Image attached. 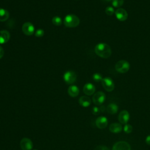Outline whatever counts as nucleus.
Returning a JSON list of instances; mask_svg holds the SVG:
<instances>
[{
	"label": "nucleus",
	"instance_id": "nucleus-32",
	"mask_svg": "<svg viewBox=\"0 0 150 150\" xmlns=\"http://www.w3.org/2000/svg\"><path fill=\"white\" fill-rule=\"evenodd\" d=\"M33 150H38V149H33Z\"/></svg>",
	"mask_w": 150,
	"mask_h": 150
},
{
	"label": "nucleus",
	"instance_id": "nucleus-31",
	"mask_svg": "<svg viewBox=\"0 0 150 150\" xmlns=\"http://www.w3.org/2000/svg\"><path fill=\"white\" fill-rule=\"evenodd\" d=\"M102 1H104V2H112V0H102Z\"/></svg>",
	"mask_w": 150,
	"mask_h": 150
},
{
	"label": "nucleus",
	"instance_id": "nucleus-26",
	"mask_svg": "<svg viewBox=\"0 0 150 150\" xmlns=\"http://www.w3.org/2000/svg\"><path fill=\"white\" fill-rule=\"evenodd\" d=\"M92 113L93 114L95 115H98L100 113V108L97 107H93V108H92Z\"/></svg>",
	"mask_w": 150,
	"mask_h": 150
},
{
	"label": "nucleus",
	"instance_id": "nucleus-21",
	"mask_svg": "<svg viewBox=\"0 0 150 150\" xmlns=\"http://www.w3.org/2000/svg\"><path fill=\"white\" fill-rule=\"evenodd\" d=\"M124 2V0H112V5L114 7L120 8Z\"/></svg>",
	"mask_w": 150,
	"mask_h": 150
},
{
	"label": "nucleus",
	"instance_id": "nucleus-13",
	"mask_svg": "<svg viewBox=\"0 0 150 150\" xmlns=\"http://www.w3.org/2000/svg\"><path fill=\"white\" fill-rule=\"evenodd\" d=\"M96 91L95 86L91 83H86L83 87V92L87 96H91Z\"/></svg>",
	"mask_w": 150,
	"mask_h": 150
},
{
	"label": "nucleus",
	"instance_id": "nucleus-12",
	"mask_svg": "<svg viewBox=\"0 0 150 150\" xmlns=\"http://www.w3.org/2000/svg\"><path fill=\"white\" fill-rule=\"evenodd\" d=\"M129 120V114L127 110L121 111L118 115V121L122 124H127Z\"/></svg>",
	"mask_w": 150,
	"mask_h": 150
},
{
	"label": "nucleus",
	"instance_id": "nucleus-6",
	"mask_svg": "<svg viewBox=\"0 0 150 150\" xmlns=\"http://www.w3.org/2000/svg\"><path fill=\"white\" fill-rule=\"evenodd\" d=\"M105 100V95L102 91L96 93L93 96V101L97 105H101Z\"/></svg>",
	"mask_w": 150,
	"mask_h": 150
},
{
	"label": "nucleus",
	"instance_id": "nucleus-25",
	"mask_svg": "<svg viewBox=\"0 0 150 150\" xmlns=\"http://www.w3.org/2000/svg\"><path fill=\"white\" fill-rule=\"evenodd\" d=\"M44 30L42 29H39L38 30H36L35 33V36L38 37V38H41L44 35Z\"/></svg>",
	"mask_w": 150,
	"mask_h": 150
},
{
	"label": "nucleus",
	"instance_id": "nucleus-5",
	"mask_svg": "<svg viewBox=\"0 0 150 150\" xmlns=\"http://www.w3.org/2000/svg\"><path fill=\"white\" fill-rule=\"evenodd\" d=\"M101 82L102 86L106 91L110 92L114 89V83L110 77L103 78Z\"/></svg>",
	"mask_w": 150,
	"mask_h": 150
},
{
	"label": "nucleus",
	"instance_id": "nucleus-29",
	"mask_svg": "<svg viewBox=\"0 0 150 150\" xmlns=\"http://www.w3.org/2000/svg\"><path fill=\"white\" fill-rule=\"evenodd\" d=\"M145 142L146 144L150 145V135H148L145 138Z\"/></svg>",
	"mask_w": 150,
	"mask_h": 150
},
{
	"label": "nucleus",
	"instance_id": "nucleus-10",
	"mask_svg": "<svg viewBox=\"0 0 150 150\" xmlns=\"http://www.w3.org/2000/svg\"><path fill=\"white\" fill-rule=\"evenodd\" d=\"M115 16L120 21H125L128 18V13L127 11L123 8H118L115 12Z\"/></svg>",
	"mask_w": 150,
	"mask_h": 150
},
{
	"label": "nucleus",
	"instance_id": "nucleus-24",
	"mask_svg": "<svg viewBox=\"0 0 150 150\" xmlns=\"http://www.w3.org/2000/svg\"><path fill=\"white\" fill-rule=\"evenodd\" d=\"M105 13L109 16H111L114 13V9L112 6H108L105 10Z\"/></svg>",
	"mask_w": 150,
	"mask_h": 150
},
{
	"label": "nucleus",
	"instance_id": "nucleus-14",
	"mask_svg": "<svg viewBox=\"0 0 150 150\" xmlns=\"http://www.w3.org/2000/svg\"><path fill=\"white\" fill-rule=\"evenodd\" d=\"M10 39V33L6 30H0V44L6 43Z\"/></svg>",
	"mask_w": 150,
	"mask_h": 150
},
{
	"label": "nucleus",
	"instance_id": "nucleus-7",
	"mask_svg": "<svg viewBox=\"0 0 150 150\" xmlns=\"http://www.w3.org/2000/svg\"><path fill=\"white\" fill-rule=\"evenodd\" d=\"M22 30L25 35L30 36L32 35L35 32V27L32 23L27 22L24 23L22 25Z\"/></svg>",
	"mask_w": 150,
	"mask_h": 150
},
{
	"label": "nucleus",
	"instance_id": "nucleus-17",
	"mask_svg": "<svg viewBox=\"0 0 150 150\" xmlns=\"http://www.w3.org/2000/svg\"><path fill=\"white\" fill-rule=\"evenodd\" d=\"M79 104L83 107H87L91 104V100L87 96H81L79 100Z\"/></svg>",
	"mask_w": 150,
	"mask_h": 150
},
{
	"label": "nucleus",
	"instance_id": "nucleus-23",
	"mask_svg": "<svg viewBox=\"0 0 150 150\" xmlns=\"http://www.w3.org/2000/svg\"><path fill=\"white\" fill-rule=\"evenodd\" d=\"M124 131L127 134H129L132 131V127L129 124H125L124 127Z\"/></svg>",
	"mask_w": 150,
	"mask_h": 150
},
{
	"label": "nucleus",
	"instance_id": "nucleus-18",
	"mask_svg": "<svg viewBox=\"0 0 150 150\" xmlns=\"http://www.w3.org/2000/svg\"><path fill=\"white\" fill-rule=\"evenodd\" d=\"M106 110L110 114H115L118 110V106L115 103H110L107 105Z\"/></svg>",
	"mask_w": 150,
	"mask_h": 150
},
{
	"label": "nucleus",
	"instance_id": "nucleus-15",
	"mask_svg": "<svg viewBox=\"0 0 150 150\" xmlns=\"http://www.w3.org/2000/svg\"><path fill=\"white\" fill-rule=\"evenodd\" d=\"M67 92L70 96L72 97H76L79 94V88L77 86L75 85H72L69 86L67 90Z\"/></svg>",
	"mask_w": 150,
	"mask_h": 150
},
{
	"label": "nucleus",
	"instance_id": "nucleus-20",
	"mask_svg": "<svg viewBox=\"0 0 150 150\" xmlns=\"http://www.w3.org/2000/svg\"><path fill=\"white\" fill-rule=\"evenodd\" d=\"M52 23L55 26H60L62 24V19L60 17L58 16H54L52 18Z\"/></svg>",
	"mask_w": 150,
	"mask_h": 150
},
{
	"label": "nucleus",
	"instance_id": "nucleus-4",
	"mask_svg": "<svg viewBox=\"0 0 150 150\" xmlns=\"http://www.w3.org/2000/svg\"><path fill=\"white\" fill-rule=\"evenodd\" d=\"M77 78L76 73L73 71H67L63 74V79L66 83L68 84H71L74 83Z\"/></svg>",
	"mask_w": 150,
	"mask_h": 150
},
{
	"label": "nucleus",
	"instance_id": "nucleus-28",
	"mask_svg": "<svg viewBox=\"0 0 150 150\" xmlns=\"http://www.w3.org/2000/svg\"><path fill=\"white\" fill-rule=\"evenodd\" d=\"M4 49L2 48V47L0 45V59L3 57L4 56Z\"/></svg>",
	"mask_w": 150,
	"mask_h": 150
},
{
	"label": "nucleus",
	"instance_id": "nucleus-11",
	"mask_svg": "<svg viewBox=\"0 0 150 150\" xmlns=\"http://www.w3.org/2000/svg\"><path fill=\"white\" fill-rule=\"evenodd\" d=\"M96 125L97 128L104 129L106 128L108 125V119L104 116H100L96 119Z\"/></svg>",
	"mask_w": 150,
	"mask_h": 150
},
{
	"label": "nucleus",
	"instance_id": "nucleus-2",
	"mask_svg": "<svg viewBox=\"0 0 150 150\" xmlns=\"http://www.w3.org/2000/svg\"><path fill=\"white\" fill-rule=\"evenodd\" d=\"M63 23L66 27L75 28L79 25L80 19L76 15L69 14L65 16L63 20Z\"/></svg>",
	"mask_w": 150,
	"mask_h": 150
},
{
	"label": "nucleus",
	"instance_id": "nucleus-16",
	"mask_svg": "<svg viewBox=\"0 0 150 150\" xmlns=\"http://www.w3.org/2000/svg\"><path fill=\"white\" fill-rule=\"evenodd\" d=\"M109 129L110 131V132H112V133H119L120 132L122 129V127L121 124L117 123V122H114L111 124L110 127H109Z\"/></svg>",
	"mask_w": 150,
	"mask_h": 150
},
{
	"label": "nucleus",
	"instance_id": "nucleus-22",
	"mask_svg": "<svg viewBox=\"0 0 150 150\" xmlns=\"http://www.w3.org/2000/svg\"><path fill=\"white\" fill-rule=\"evenodd\" d=\"M103 78L102 77L101 75L100 74V73H94L93 75V79L96 81V82H100V81H101L102 79Z\"/></svg>",
	"mask_w": 150,
	"mask_h": 150
},
{
	"label": "nucleus",
	"instance_id": "nucleus-19",
	"mask_svg": "<svg viewBox=\"0 0 150 150\" xmlns=\"http://www.w3.org/2000/svg\"><path fill=\"white\" fill-rule=\"evenodd\" d=\"M9 16V12L3 8H0V22L6 21Z\"/></svg>",
	"mask_w": 150,
	"mask_h": 150
},
{
	"label": "nucleus",
	"instance_id": "nucleus-3",
	"mask_svg": "<svg viewBox=\"0 0 150 150\" xmlns=\"http://www.w3.org/2000/svg\"><path fill=\"white\" fill-rule=\"evenodd\" d=\"M129 63L124 60H121L117 62L115 66V70L120 73H125L129 69Z\"/></svg>",
	"mask_w": 150,
	"mask_h": 150
},
{
	"label": "nucleus",
	"instance_id": "nucleus-8",
	"mask_svg": "<svg viewBox=\"0 0 150 150\" xmlns=\"http://www.w3.org/2000/svg\"><path fill=\"white\" fill-rule=\"evenodd\" d=\"M112 150H131V146L126 141H120L114 144Z\"/></svg>",
	"mask_w": 150,
	"mask_h": 150
},
{
	"label": "nucleus",
	"instance_id": "nucleus-9",
	"mask_svg": "<svg viewBox=\"0 0 150 150\" xmlns=\"http://www.w3.org/2000/svg\"><path fill=\"white\" fill-rule=\"evenodd\" d=\"M20 146L22 150H32L33 142L29 138H23L20 142Z\"/></svg>",
	"mask_w": 150,
	"mask_h": 150
},
{
	"label": "nucleus",
	"instance_id": "nucleus-1",
	"mask_svg": "<svg viewBox=\"0 0 150 150\" xmlns=\"http://www.w3.org/2000/svg\"><path fill=\"white\" fill-rule=\"evenodd\" d=\"M96 54L102 58H108L111 54V49L110 46L104 43L97 44L94 49Z\"/></svg>",
	"mask_w": 150,
	"mask_h": 150
},
{
	"label": "nucleus",
	"instance_id": "nucleus-30",
	"mask_svg": "<svg viewBox=\"0 0 150 150\" xmlns=\"http://www.w3.org/2000/svg\"><path fill=\"white\" fill-rule=\"evenodd\" d=\"M105 110H106V108H105V107L104 105H101L100 107V112H104L105 111Z\"/></svg>",
	"mask_w": 150,
	"mask_h": 150
},
{
	"label": "nucleus",
	"instance_id": "nucleus-27",
	"mask_svg": "<svg viewBox=\"0 0 150 150\" xmlns=\"http://www.w3.org/2000/svg\"><path fill=\"white\" fill-rule=\"evenodd\" d=\"M94 150H110L108 147L104 145H98L95 148Z\"/></svg>",
	"mask_w": 150,
	"mask_h": 150
}]
</instances>
